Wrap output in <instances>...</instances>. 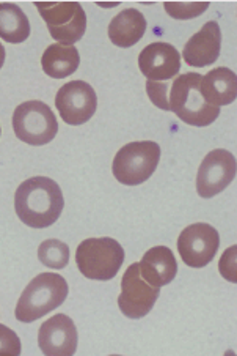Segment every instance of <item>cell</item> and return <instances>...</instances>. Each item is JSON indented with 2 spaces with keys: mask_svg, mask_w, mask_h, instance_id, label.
<instances>
[{
  "mask_svg": "<svg viewBox=\"0 0 237 356\" xmlns=\"http://www.w3.org/2000/svg\"><path fill=\"white\" fill-rule=\"evenodd\" d=\"M63 207V193L52 178H28L15 193L16 215L32 229L49 227L60 218Z\"/></svg>",
  "mask_w": 237,
  "mask_h": 356,
  "instance_id": "6da1fadb",
  "label": "cell"
},
{
  "mask_svg": "<svg viewBox=\"0 0 237 356\" xmlns=\"http://www.w3.org/2000/svg\"><path fill=\"white\" fill-rule=\"evenodd\" d=\"M69 292L67 279L57 273H41L24 290L16 305V318L32 323L60 307Z\"/></svg>",
  "mask_w": 237,
  "mask_h": 356,
  "instance_id": "7a4b0ae2",
  "label": "cell"
},
{
  "mask_svg": "<svg viewBox=\"0 0 237 356\" xmlns=\"http://www.w3.org/2000/svg\"><path fill=\"white\" fill-rule=\"evenodd\" d=\"M200 81L198 73L176 76L168 90V108L184 123L203 128L217 120L220 108L206 103L200 92Z\"/></svg>",
  "mask_w": 237,
  "mask_h": 356,
  "instance_id": "3957f363",
  "label": "cell"
},
{
  "mask_svg": "<svg viewBox=\"0 0 237 356\" xmlns=\"http://www.w3.org/2000/svg\"><path fill=\"white\" fill-rule=\"evenodd\" d=\"M124 262V249L114 238H88L77 246L76 264L79 271L93 281L114 279Z\"/></svg>",
  "mask_w": 237,
  "mask_h": 356,
  "instance_id": "277c9868",
  "label": "cell"
},
{
  "mask_svg": "<svg viewBox=\"0 0 237 356\" xmlns=\"http://www.w3.org/2000/svg\"><path fill=\"white\" fill-rule=\"evenodd\" d=\"M159 161H161V147L156 142H130L121 147L115 155L112 172L123 185L137 186L151 178Z\"/></svg>",
  "mask_w": 237,
  "mask_h": 356,
  "instance_id": "5b68a950",
  "label": "cell"
},
{
  "mask_svg": "<svg viewBox=\"0 0 237 356\" xmlns=\"http://www.w3.org/2000/svg\"><path fill=\"white\" fill-rule=\"evenodd\" d=\"M16 138L28 145H46L58 133V122L54 112L43 101L32 99L17 106L13 114Z\"/></svg>",
  "mask_w": 237,
  "mask_h": 356,
  "instance_id": "8992f818",
  "label": "cell"
},
{
  "mask_svg": "<svg viewBox=\"0 0 237 356\" xmlns=\"http://www.w3.org/2000/svg\"><path fill=\"white\" fill-rule=\"evenodd\" d=\"M35 7L58 44L73 46L85 35L87 15L79 2H35Z\"/></svg>",
  "mask_w": 237,
  "mask_h": 356,
  "instance_id": "52a82bcc",
  "label": "cell"
},
{
  "mask_svg": "<svg viewBox=\"0 0 237 356\" xmlns=\"http://www.w3.org/2000/svg\"><path fill=\"white\" fill-rule=\"evenodd\" d=\"M159 295H161V287H154L146 282L140 273V265L135 262L129 266L121 279L118 306L124 316L139 320L151 312Z\"/></svg>",
  "mask_w": 237,
  "mask_h": 356,
  "instance_id": "ba28073f",
  "label": "cell"
},
{
  "mask_svg": "<svg viewBox=\"0 0 237 356\" xmlns=\"http://www.w3.org/2000/svg\"><path fill=\"white\" fill-rule=\"evenodd\" d=\"M220 246L217 229L206 222H195L181 232L177 238V251L182 262L192 268H203L214 260Z\"/></svg>",
  "mask_w": 237,
  "mask_h": 356,
  "instance_id": "9c48e42d",
  "label": "cell"
},
{
  "mask_svg": "<svg viewBox=\"0 0 237 356\" xmlns=\"http://www.w3.org/2000/svg\"><path fill=\"white\" fill-rule=\"evenodd\" d=\"M55 106L64 123L77 127L87 123L94 115L98 108V97L88 82L71 81L57 92Z\"/></svg>",
  "mask_w": 237,
  "mask_h": 356,
  "instance_id": "30bf717a",
  "label": "cell"
},
{
  "mask_svg": "<svg viewBox=\"0 0 237 356\" xmlns=\"http://www.w3.org/2000/svg\"><path fill=\"white\" fill-rule=\"evenodd\" d=\"M236 177V158L233 153L217 148L207 153L197 174V193L200 197L211 199L233 183Z\"/></svg>",
  "mask_w": 237,
  "mask_h": 356,
  "instance_id": "8fae6325",
  "label": "cell"
},
{
  "mask_svg": "<svg viewBox=\"0 0 237 356\" xmlns=\"http://www.w3.org/2000/svg\"><path fill=\"white\" fill-rule=\"evenodd\" d=\"M139 67L148 81L168 82L179 74L181 56L173 44L157 41L140 52Z\"/></svg>",
  "mask_w": 237,
  "mask_h": 356,
  "instance_id": "7c38bea8",
  "label": "cell"
},
{
  "mask_svg": "<svg viewBox=\"0 0 237 356\" xmlns=\"http://www.w3.org/2000/svg\"><path fill=\"white\" fill-rule=\"evenodd\" d=\"M76 325L71 317L57 314L41 325L38 331V346L41 352L49 356H71L77 350Z\"/></svg>",
  "mask_w": 237,
  "mask_h": 356,
  "instance_id": "4fadbf2b",
  "label": "cell"
},
{
  "mask_svg": "<svg viewBox=\"0 0 237 356\" xmlns=\"http://www.w3.org/2000/svg\"><path fill=\"white\" fill-rule=\"evenodd\" d=\"M222 32L216 21L206 22L184 46L182 57L187 65L203 68L214 65L220 56Z\"/></svg>",
  "mask_w": 237,
  "mask_h": 356,
  "instance_id": "5bb4252c",
  "label": "cell"
},
{
  "mask_svg": "<svg viewBox=\"0 0 237 356\" xmlns=\"http://www.w3.org/2000/svg\"><path fill=\"white\" fill-rule=\"evenodd\" d=\"M139 265L141 276L154 287L168 286L170 282H173L177 273L176 257L167 246L151 248L145 252Z\"/></svg>",
  "mask_w": 237,
  "mask_h": 356,
  "instance_id": "9a60e30c",
  "label": "cell"
},
{
  "mask_svg": "<svg viewBox=\"0 0 237 356\" xmlns=\"http://www.w3.org/2000/svg\"><path fill=\"white\" fill-rule=\"evenodd\" d=\"M200 92L207 104L220 108L228 106L236 99L237 78L236 73L229 68H214L209 73L201 76Z\"/></svg>",
  "mask_w": 237,
  "mask_h": 356,
  "instance_id": "2e32d148",
  "label": "cell"
},
{
  "mask_svg": "<svg viewBox=\"0 0 237 356\" xmlns=\"http://www.w3.org/2000/svg\"><path fill=\"white\" fill-rule=\"evenodd\" d=\"M146 32V19L141 11L126 8L109 24V38L118 47L137 44Z\"/></svg>",
  "mask_w": 237,
  "mask_h": 356,
  "instance_id": "e0dca14e",
  "label": "cell"
},
{
  "mask_svg": "<svg viewBox=\"0 0 237 356\" xmlns=\"http://www.w3.org/2000/svg\"><path fill=\"white\" fill-rule=\"evenodd\" d=\"M43 71L54 79L68 78L80 65L79 51L74 46H63V44H51L46 47L43 58H41Z\"/></svg>",
  "mask_w": 237,
  "mask_h": 356,
  "instance_id": "ac0fdd59",
  "label": "cell"
},
{
  "mask_svg": "<svg viewBox=\"0 0 237 356\" xmlns=\"http://www.w3.org/2000/svg\"><path fill=\"white\" fill-rule=\"evenodd\" d=\"M30 37V22L27 15L16 3H0V38L19 44Z\"/></svg>",
  "mask_w": 237,
  "mask_h": 356,
  "instance_id": "d6986e66",
  "label": "cell"
},
{
  "mask_svg": "<svg viewBox=\"0 0 237 356\" xmlns=\"http://www.w3.org/2000/svg\"><path fill=\"white\" fill-rule=\"evenodd\" d=\"M38 259L47 268L63 270L69 262V246L60 240H46L38 248Z\"/></svg>",
  "mask_w": 237,
  "mask_h": 356,
  "instance_id": "ffe728a7",
  "label": "cell"
},
{
  "mask_svg": "<svg viewBox=\"0 0 237 356\" xmlns=\"http://www.w3.org/2000/svg\"><path fill=\"white\" fill-rule=\"evenodd\" d=\"M164 8L175 19H193L209 8V2H165Z\"/></svg>",
  "mask_w": 237,
  "mask_h": 356,
  "instance_id": "44dd1931",
  "label": "cell"
},
{
  "mask_svg": "<svg viewBox=\"0 0 237 356\" xmlns=\"http://www.w3.org/2000/svg\"><path fill=\"white\" fill-rule=\"evenodd\" d=\"M21 355V339L13 330L0 323V356Z\"/></svg>",
  "mask_w": 237,
  "mask_h": 356,
  "instance_id": "7402d4cb",
  "label": "cell"
},
{
  "mask_svg": "<svg viewBox=\"0 0 237 356\" xmlns=\"http://www.w3.org/2000/svg\"><path fill=\"white\" fill-rule=\"evenodd\" d=\"M168 90H170V86L167 84V82H164V84H162V82H154V81L146 82L148 97H150V99L157 106L159 109L170 111V108H168Z\"/></svg>",
  "mask_w": 237,
  "mask_h": 356,
  "instance_id": "603a6c76",
  "label": "cell"
},
{
  "mask_svg": "<svg viewBox=\"0 0 237 356\" xmlns=\"http://www.w3.org/2000/svg\"><path fill=\"white\" fill-rule=\"evenodd\" d=\"M3 63H5V47L2 43H0V68L3 67Z\"/></svg>",
  "mask_w": 237,
  "mask_h": 356,
  "instance_id": "cb8c5ba5",
  "label": "cell"
},
{
  "mask_svg": "<svg viewBox=\"0 0 237 356\" xmlns=\"http://www.w3.org/2000/svg\"><path fill=\"white\" fill-rule=\"evenodd\" d=\"M0 133H2V129H0Z\"/></svg>",
  "mask_w": 237,
  "mask_h": 356,
  "instance_id": "d4e9b609",
  "label": "cell"
}]
</instances>
